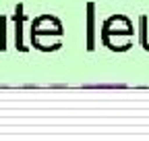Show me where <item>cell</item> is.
Wrapping results in <instances>:
<instances>
[]
</instances>
